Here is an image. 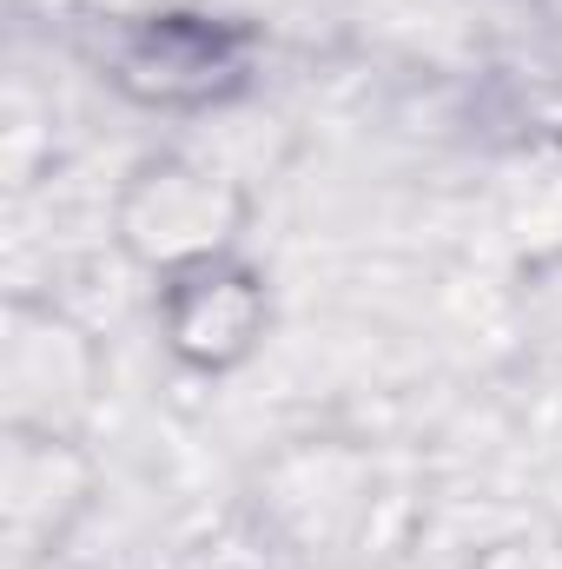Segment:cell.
Segmentation results:
<instances>
[{
	"instance_id": "cell-2",
	"label": "cell",
	"mask_w": 562,
	"mask_h": 569,
	"mask_svg": "<svg viewBox=\"0 0 562 569\" xmlns=\"http://www.w3.org/2000/svg\"><path fill=\"white\" fill-rule=\"evenodd\" d=\"M272 318L265 279L245 259H205L185 266L159 284V331L172 345V358H185L192 371H232L259 351Z\"/></svg>"
},
{
	"instance_id": "cell-4",
	"label": "cell",
	"mask_w": 562,
	"mask_h": 569,
	"mask_svg": "<svg viewBox=\"0 0 562 569\" xmlns=\"http://www.w3.org/2000/svg\"><path fill=\"white\" fill-rule=\"evenodd\" d=\"M120 80L140 100H205V93L232 87V53L205 27L152 20V27L133 33V47L120 53Z\"/></svg>"
},
{
	"instance_id": "cell-3",
	"label": "cell",
	"mask_w": 562,
	"mask_h": 569,
	"mask_svg": "<svg viewBox=\"0 0 562 569\" xmlns=\"http://www.w3.org/2000/svg\"><path fill=\"white\" fill-rule=\"evenodd\" d=\"M7 425L40 430V437H67V425L93 405L100 385V351L87 345V331H73L53 311H7Z\"/></svg>"
},
{
	"instance_id": "cell-1",
	"label": "cell",
	"mask_w": 562,
	"mask_h": 569,
	"mask_svg": "<svg viewBox=\"0 0 562 569\" xmlns=\"http://www.w3.org/2000/svg\"><path fill=\"white\" fill-rule=\"evenodd\" d=\"M113 226H120V246L140 266H152L159 279H172V272L225 259L239 246V232H245V192L225 172L199 166V159L159 152V159H140L133 179L120 186Z\"/></svg>"
},
{
	"instance_id": "cell-5",
	"label": "cell",
	"mask_w": 562,
	"mask_h": 569,
	"mask_svg": "<svg viewBox=\"0 0 562 569\" xmlns=\"http://www.w3.org/2000/svg\"><path fill=\"white\" fill-rule=\"evenodd\" d=\"M470 569H562V543H550V537H503Z\"/></svg>"
}]
</instances>
